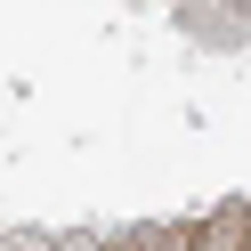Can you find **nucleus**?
Masks as SVG:
<instances>
[{"mask_svg": "<svg viewBox=\"0 0 251 251\" xmlns=\"http://www.w3.org/2000/svg\"><path fill=\"white\" fill-rule=\"evenodd\" d=\"M186 251H251V202H219L202 227H186Z\"/></svg>", "mask_w": 251, "mask_h": 251, "instance_id": "nucleus-1", "label": "nucleus"}, {"mask_svg": "<svg viewBox=\"0 0 251 251\" xmlns=\"http://www.w3.org/2000/svg\"><path fill=\"white\" fill-rule=\"evenodd\" d=\"M0 251H57V235H41V227H8V235H0Z\"/></svg>", "mask_w": 251, "mask_h": 251, "instance_id": "nucleus-2", "label": "nucleus"}, {"mask_svg": "<svg viewBox=\"0 0 251 251\" xmlns=\"http://www.w3.org/2000/svg\"><path fill=\"white\" fill-rule=\"evenodd\" d=\"M57 251H105V235H57Z\"/></svg>", "mask_w": 251, "mask_h": 251, "instance_id": "nucleus-3", "label": "nucleus"}, {"mask_svg": "<svg viewBox=\"0 0 251 251\" xmlns=\"http://www.w3.org/2000/svg\"><path fill=\"white\" fill-rule=\"evenodd\" d=\"M105 251H138V243H130V235H122V243H105Z\"/></svg>", "mask_w": 251, "mask_h": 251, "instance_id": "nucleus-4", "label": "nucleus"}]
</instances>
